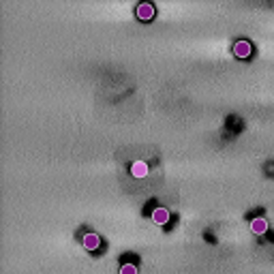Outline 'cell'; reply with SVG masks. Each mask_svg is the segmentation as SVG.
Listing matches in <instances>:
<instances>
[{"label":"cell","mask_w":274,"mask_h":274,"mask_svg":"<svg viewBox=\"0 0 274 274\" xmlns=\"http://www.w3.org/2000/svg\"><path fill=\"white\" fill-rule=\"evenodd\" d=\"M251 51H253L251 41L240 39V41H236V43H234V56H236V58H249Z\"/></svg>","instance_id":"cell-1"},{"label":"cell","mask_w":274,"mask_h":274,"mask_svg":"<svg viewBox=\"0 0 274 274\" xmlns=\"http://www.w3.org/2000/svg\"><path fill=\"white\" fill-rule=\"evenodd\" d=\"M81 244H84L86 251H99L101 236L95 234V231H88V234H84V238H81Z\"/></svg>","instance_id":"cell-2"},{"label":"cell","mask_w":274,"mask_h":274,"mask_svg":"<svg viewBox=\"0 0 274 274\" xmlns=\"http://www.w3.org/2000/svg\"><path fill=\"white\" fill-rule=\"evenodd\" d=\"M135 15L142 22H150V19L154 17V4H150V2H142L137 7V11H135Z\"/></svg>","instance_id":"cell-3"},{"label":"cell","mask_w":274,"mask_h":274,"mask_svg":"<svg viewBox=\"0 0 274 274\" xmlns=\"http://www.w3.org/2000/svg\"><path fill=\"white\" fill-rule=\"evenodd\" d=\"M152 223H157V225H167V223H169V210L163 208V206L154 208V210H152Z\"/></svg>","instance_id":"cell-4"},{"label":"cell","mask_w":274,"mask_h":274,"mask_svg":"<svg viewBox=\"0 0 274 274\" xmlns=\"http://www.w3.org/2000/svg\"><path fill=\"white\" fill-rule=\"evenodd\" d=\"M251 231L255 236H263L268 231V221L263 219V216H255V219L251 221Z\"/></svg>","instance_id":"cell-5"},{"label":"cell","mask_w":274,"mask_h":274,"mask_svg":"<svg viewBox=\"0 0 274 274\" xmlns=\"http://www.w3.org/2000/svg\"><path fill=\"white\" fill-rule=\"evenodd\" d=\"M148 172H150V167H148L146 161H135L131 165V176L133 178H146Z\"/></svg>","instance_id":"cell-6"},{"label":"cell","mask_w":274,"mask_h":274,"mask_svg":"<svg viewBox=\"0 0 274 274\" xmlns=\"http://www.w3.org/2000/svg\"><path fill=\"white\" fill-rule=\"evenodd\" d=\"M120 274H137V266H135V263H122V266H120Z\"/></svg>","instance_id":"cell-7"}]
</instances>
